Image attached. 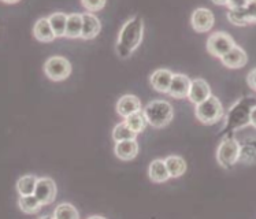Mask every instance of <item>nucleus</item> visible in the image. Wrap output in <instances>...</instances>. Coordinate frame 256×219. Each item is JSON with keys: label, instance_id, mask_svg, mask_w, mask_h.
<instances>
[{"label": "nucleus", "instance_id": "obj_1", "mask_svg": "<svg viewBox=\"0 0 256 219\" xmlns=\"http://www.w3.org/2000/svg\"><path fill=\"white\" fill-rule=\"evenodd\" d=\"M144 36V21L142 16H133L125 22L118 36L115 51L120 58H129L133 51H136L142 44Z\"/></svg>", "mask_w": 256, "mask_h": 219}, {"label": "nucleus", "instance_id": "obj_2", "mask_svg": "<svg viewBox=\"0 0 256 219\" xmlns=\"http://www.w3.org/2000/svg\"><path fill=\"white\" fill-rule=\"evenodd\" d=\"M256 106L255 98H244L238 100L228 112L226 116V125L224 128V134H229L230 132L237 130L240 128L250 125L251 120V111Z\"/></svg>", "mask_w": 256, "mask_h": 219}, {"label": "nucleus", "instance_id": "obj_3", "mask_svg": "<svg viewBox=\"0 0 256 219\" xmlns=\"http://www.w3.org/2000/svg\"><path fill=\"white\" fill-rule=\"evenodd\" d=\"M142 111L146 114L148 124L156 129H162L168 126L174 116L172 106L166 100H152L144 107Z\"/></svg>", "mask_w": 256, "mask_h": 219}, {"label": "nucleus", "instance_id": "obj_4", "mask_svg": "<svg viewBox=\"0 0 256 219\" xmlns=\"http://www.w3.org/2000/svg\"><path fill=\"white\" fill-rule=\"evenodd\" d=\"M194 115L204 125H214L224 116V107L220 99L211 94L208 99L196 104Z\"/></svg>", "mask_w": 256, "mask_h": 219}, {"label": "nucleus", "instance_id": "obj_5", "mask_svg": "<svg viewBox=\"0 0 256 219\" xmlns=\"http://www.w3.org/2000/svg\"><path fill=\"white\" fill-rule=\"evenodd\" d=\"M241 144L233 137H226L216 150V160L224 168H230L240 160Z\"/></svg>", "mask_w": 256, "mask_h": 219}, {"label": "nucleus", "instance_id": "obj_6", "mask_svg": "<svg viewBox=\"0 0 256 219\" xmlns=\"http://www.w3.org/2000/svg\"><path fill=\"white\" fill-rule=\"evenodd\" d=\"M44 73L52 81H63L72 73V64L66 58L51 56L44 63Z\"/></svg>", "mask_w": 256, "mask_h": 219}, {"label": "nucleus", "instance_id": "obj_7", "mask_svg": "<svg viewBox=\"0 0 256 219\" xmlns=\"http://www.w3.org/2000/svg\"><path fill=\"white\" fill-rule=\"evenodd\" d=\"M234 46V40L225 32H215L207 40V51L220 59L229 52Z\"/></svg>", "mask_w": 256, "mask_h": 219}, {"label": "nucleus", "instance_id": "obj_8", "mask_svg": "<svg viewBox=\"0 0 256 219\" xmlns=\"http://www.w3.org/2000/svg\"><path fill=\"white\" fill-rule=\"evenodd\" d=\"M214 14L212 11L208 10V8H204V7H200V8H196V10L192 12V16H190V24H192V28L198 33H206L212 29L214 26Z\"/></svg>", "mask_w": 256, "mask_h": 219}, {"label": "nucleus", "instance_id": "obj_9", "mask_svg": "<svg viewBox=\"0 0 256 219\" xmlns=\"http://www.w3.org/2000/svg\"><path fill=\"white\" fill-rule=\"evenodd\" d=\"M56 184L52 178H38L34 194L42 202V206H50L51 203H54V200L56 198Z\"/></svg>", "mask_w": 256, "mask_h": 219}, {"label": "nucleus", "instance_id": "obj_10", "mask_svg": "<svg viewBox=\"0 0 256 219\" xmlns=\"http://www.w3.org/2000/svg\"><path fill=\"white\" fill-rule=\"evenodd\" d=\"M190 82L192 80L186 77L185 74H174L172 80V85L168 89V94L174 99H185L188 98L190 90Z\"/></svg>", "mask_w": 256, "mask_h": 219}, {"label": "nucleus", "instance_id": "obj_11", "mask_svg": "<svg viewBox=\"0 0 256 219\" xmlns=\"http://www.w3.org/2000/svg\"><path fill=\"white\" fill-rule=\"evenodd\" d=\"M211 96V88L208 82L203 78H194L190 82V90H189L188 99L194 104H199Z\"/></svg>", "mask_w": 256, "mask_h": 219}, {"label": "nucleus", "instance_id": "obj_12", "mask_svg": "<svg viewBox=\"0 0 256 219\" xmlns=\"http://www.w3.org/2000/svg\"><path fill=\"white\" fill-rule=\"evenodd\" d=\"M114 152L118 159L120 160H133L138 154V142L136 138H132V140H124L115 142Z\"/></svg>", "mask_w": 256, "mask_h": 219}, {"label": "nucleus", "instance_id": "obj_13", "mask_svg": "<svg viewBox=\"0 0 256 219\" xmlns=\"http://www.w3.org/2000/svg\"><path fill=\"white\" fill-rule=\"evenodd\" d=\"M174 73H172L168 68H158L151 74V85L152 88L160 92V94H168V89L172 85V80Z\"/></svg>", "mask_w": 256, "mask_h": 219}, {"label": "nucleus", "instance_id": "obj_14", "mask_svg": "<svg viewBox=\"0 0 256 219\" xmlns=\"http://www.w3.org/2000/svg\"><path fill=\"white\" fill-rule=\"evenodd\" d=\"M140 110H142V102L134 94H124L116 103V112L124 118H128L129 115L134 114Z\"/></svg>", "mask_w": 256, "mask_h": 219}, {"label": "nucleus", "instance_id": "obj_15", "mask_svg": "<svg viewBox=\"0 0 256 219\" xmlns=\"http://www.w3.org/2000/svg\"><path fill=\"white\" fill-rule=\"evenodd\" d=\"M102 30V24L99 18L94 16V12H85L82 14V33L81 38L84 40H92L98 36Z\"/></svg>", "mask_w": 256, "mask_h": 219}, {"label": "nucleus", "instance_id": "obj_16", "mask_svg": "<svg viewBox=\"0 0 256 219\" xmlns=\"http://www.w3.org/2000/svg\"><path fill=\"white\" fill-rule=\"evenodd\" d=\"M220 62L224 63L226 68H240L246 66V62H248V56H246V52L242 48L234 46L229 52L220 58Z\"/></svg>", "mask_w": 256, "mask_h": 219}, {"label": "nucleus", "instance_id": "obj_17", "mask_svg": "<svg viewBox=\"0 0 256 219\" xmlns=\"http://www.w3.org/2000/svg\"><path fill=\"white\" fill-rule=\"evenodd\" d=\"M33 36L42 42H51L55 38V33L48 18H40L33 26Z\"/></svg>", "mask_w": 256, "mask_h": 219}, {"label": "nucleus", "instance_id": "obj_18", "mask_svg": "<svg viewBox=\"0 0 256 219\" xmlns=\"http://www.w3.org/2000/svg\"><path fill=\"white\" fill-rule=\"evenodd\" d=\"M148 176L151 178V181L156 184L166 182L168 178H172L170 174H168L166 162L163 159H155V160H152L150 167H148Z\"/></svg>", "mask_w": 256, "mask_h": 219}, {"label": "nucleus", "instance_id": "obj_19", "mask_svg": "<svg viewBox=\"0 0 256 219\" xmlns=\"http://www.w3.org/2000/svg\"><path fill=\"white\" fill-rule=\"evenodd\" d=\"M166 166H168V174L172 178H180L186 172V162L185 159L177 155H172L164 159Z\"/></svg>", "mask_w": 256, "mask_h": 219}, {"label": "nucleus", "instance_id": "obj_20", "mask_svg": "<svg viewBox=\"0 0 256 219\" xmlns=\"http://www.w3.org/2000/svg\"><path fill=\"white\" fill-rule=\"evenodd\" d=\"M82 33V14H68V26H66V34L64 37L68 38H81Z\"/></svg>", "mask_w": 256, "mask_h": 219}, {"label": "nucleus", "instance_id": "obj_21", "mask_svg": "<svg viewBox=\"0 0 256 219\" xmlns=\"http://www.w3.org/2000/svg\"><path fill=\"white\" fill-rule=\"evenodd\" d=\"M18 206L21 208L22 212L25 214H36L42 210V202L37 198L36 194H26V196H21L18 200Z\"/></svg>", "mask_w": 256, "mask_h": 219}, {"label": "nucleus", "instance_id": "obj_22", "mask_svg": "<svg viewBox=\"0 0 256 219\" xmlns=\"http://www.w3.org/2000/svg\"><path fill=\"white\" fill-rule=\"evenodd\" d=\"M68 14L64 12H54L48 16L50 24L52 26V30L56 37H64L66 34V26H68Z\"/></svg>", "mask_w": 256, "mask_h": 219}, {"label": "nucleus", "instance_id": "obj_23", "mask_svg": "<svg viewBox=\"0 0 256 219\" xmlns=\"http://www.w3.org/2000/svg\"><path fill=\"white\" fill-rule=\"evenodd\" d=\"M37 181H38V178L36 176H32V174H26V176L20 178L18 182H16V190L20 193V196L34 194Z\"/></svg>", "mask_w": 256, "mask_h": 219}, {"label": "nucleus", "instance_id": "obj_24", "mask_svg": "<svg viewBox=\"0 0 256 219\" xmlns=\"http://www.w3.org/2000/svg\"><path fill=\"white\" fill-rule=\"evenodd\" d=\"M125 122L128 124V126L132 130L137 133V134L146 130V125H148V120H146V116L142 110L137 111L134 114L129 115L128 118H125Z\"/></svg>", "mask_w": 256, "mask_h": 219}, {"label": "nucleus", "instance_id": "obj_25", "mask_svg": "<svg viewBox=\"0 0 256 219\" xmlns=\"http://www.w3.org/2000/svg\"><path fill=\"white\" fill-rule=\"evenodd\" d=\"M228 20L236 26H246L250 22L246 7H237V8H229L228 11Z\"/></svg>", "mask_w": 256, "mask_h": 219}, {"label": "nucleus", "instance_id": "obj_26", "mask_svg": "<svg viewBox=\"0 0 256 219\" xmlns=\"http://www.w3.org/2000/svg\"><path fill=\"white\" fill-rule=\"evenodd\" d=\"M52 216L56 219H78L80 214L73 204L62 203L55 208Z\"/></svg>", "mask_w": 256, "mask_h": 219}, {"label": "nucleus", "instance_id": "obj_27", "mask_svg": "<svg viewBox=\"0 0 256 219\" xmlns=\"http://www.w3.org/2000/svg\"><path fill=\"white\" fill-rule=\"evenodd\" d=\"M137 133L132 130L128 126L126 122H120L118 125L115 126L114 130H112V140L115 142L124 140H132V138H136Z\"/></svg>", "mask_w": 256, "mask_h": 219}, {"label": "nucleus", "instance_id": "obj_28", "mask_svg": "<svg viewBox=\"0 0 256 219\" xmlns=\"http://www.w3.org/2000/svg\"><path fill=\"white\" fill-rule=\"evenodd\" d=\"M106 2L107 0H81V3L84 6V8L89 12H96L104 8Z\"/></svg>", "mask_w": 256, "mask_h": 219}, {"label": "nucleus", "instance_id": "obj_29", "mask_svg": "<svg viewBox=\"0 0 256 219\" xmlns=\"http://www.w3.org/2000/svg\"><path fill=\"white\" fill-rule=\"evenodd\" d=\"M246 14H248V18H250V22L251 24H255L256 22V0H250L248 4L246 6Z\"/></svg>", "mask_w": 256, "mask_h": 219}, {"label": "nucleus", "instance_id": "obj_30", "mask_svg": "<svg viewBox=\"0 0 256 219\" xmlns=\"http://www.w3.org/2000/svg\"><path fill=\"white\" fill-rule=\"evenodd\" d=\"M250 0H228L229 8H237V7H246Z\"/></svg>", "mask_w": 256, "mask_h": 219}, {"label": "nucleus", "instance_id": "obj_31", "mask_svg": "<svg viewBox=\"0 0 256 219\" xmlns=\"http://www.w3.org/2000/svg\"><path fill=\"white\" fill-rule=\"evenodd\" d=\"M246 81H248V85H250L254 90H256V68H254V70L250 72Z\"/></svg>", "mask_w": 256, "mask_h": 219}, {"label": "nucleus", "instance_id": "obj_32", "mask_svg": "<svg viewBox=\"0 0 256 219\" xmlns=\"http://www.w3.org/2000/svg\"><path fill=\"white\" fill-rule=\"evenodd\" d=\"M250 125L256 128V106L252 108L251 111V120H250Z\"/></svg>", "mask_w": 256, "mask_h": 219}, {"label": "nucleus", "instance_id": "obj_33", "mask_svg": "<svg viewBox=\"0 0 256 219\" xmlns=\"http://www.w3.org/2000/svg\"><path fill=\"white\" fill-rule=\"evenodd\" d=\"M212 2L218 6H228V0H212Z\"/></svg>", "mask_w": 256, "mask_h": 219}, {"label": "nucleus", "instance_id": "obj_34", "mask_svg": "<svg viewBox=\"0 0 256 219\" xmlns=\"http://www.w3.org/2000/svg\"><path fill=\"white\" fill-rule=\"evenodd\" d=\"M4 3H8V4H14L16 2H20V0H3Z\"/></svg>", "mask_w": 256, "mask_h": 219}]
</instances>
